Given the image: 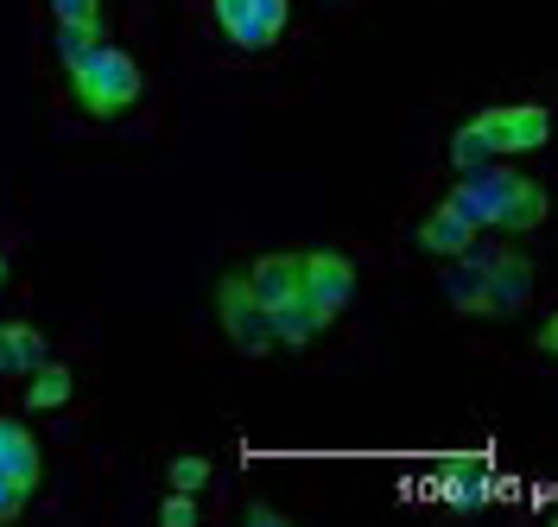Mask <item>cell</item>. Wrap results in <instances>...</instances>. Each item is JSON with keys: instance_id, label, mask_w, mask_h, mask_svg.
<instances>
[{"instance_id": "3957f363", "label": "cell", "mask_w": 558, "mask_h": 527, "mask_svg": "<svg viewBox=\"0 0 558 527\" xmlns=\"http://www.w3.org/2000/svg\"><path fill=\"white\" fill-rule=\"evenodd\" d=\"M209 7H216V26L229 33V45H242V51H267L292 13V0H209Z\"/></svg>"}, {"instance_id": "8992f818", "label": "cell", "mask_w": 558, "mask_h": 527, "mask_svg": "<svg viewBox=\"0 0 558 527\" xmlns=\"http://www.w3.org/2000/svg\"><path fill=\"white\" fill-rule=\"evenodd\" d=\"M247 280V292L274 312V306H286V299H299L305 292V254L299 248H279V254H260L254 267L242 274Z\"/></svg>"}, {"instance_id": "ba28073f", "label": "cell", "mask_w": 558, "mask_h": 527, "mask_svg": "<svg viewBox=\"0 0 558 527\" xmlns=\"http://www.w3.org/2000/svg\"><path fill=\"white\" fill-rule=\"evenodd\" d=\"M488 267V312H521L533 299V261L526 254H483Z\"/></svg>"}, {"instance_id": "7a4b0ae2", "label": "cell", "mask_w": 558, "mask_h": 527, "mask_svg": "<svg viewBox=\"0 0 558 527\" xmlns=\"http://www.w3.org/2000/svg\"><path fill=\"white\" fill-rule=\"evenodd\" d=\"M216 318H222L229 344H235L242 356H267L279 344V337H274V318H267V306L247 292L242 274H229V280L216 286Z\"/></svg>"}, {"instance_id": "7402d4cb", "label": "cell", "mask_w": 558, "mask_h": 527, "mask_svg": "<svg viewBox=\"0 0 558 527\" xmlns=\"http://www.w3.org/2000/svg\"><path fill=\"white\" fill-rule=\"evenodd\" d=\"M242 515H247V527H286V515L267 508V502H254V508H242Z\"/></svg>"}, {"instance_id": "30bf717a", "label": "cell", "mask_w": 558, "mask_h": 527, "mask_svg": "<svg viewBox=\"0 0 558 527\" xmlns=\"http://www.w3.org/2000/svg\"><path fill=\"white\" fill-rule=\"evenodd\" d=\"M539 223H546V184L508 178V191H501V204H495V229L521 236V229H539Z\"/></svg>"}, {"instance_id": "ffe728a7", "label": "cell", "mask_w": 558, "mask_h": 527, "mask_svg": "<svg viewBox=\"0 0 558 527\" xmlns=\"http://www.w3.org/2000/svg\"><path fill=\"white\" fill-rule=\"evenodd\" d=\"M51 13H58V26L64 20H102V0H51Z\"/></svg>"}, {"instance_id": "e0dca14e", "label": "cell", "mask_w": 558, "mask_h": 527, "mask_svg": "<svg viewBox=\"0 0 558 527\" xmlns=\"http://www.w3.org/2000/svg\"><path fill=\"white\" fill-rule=\"evenodd\" d=\"M451 166L457 172H483V166H495V146H488V134L476 128V121H463L451 134Z\"/></svg>"}, {"instance_id": "6da1fadb", "label": "cell", "mask_w": 558, "mask_h": 527, "mask_svg": "<svg viewBox=\"0 0 558 527\" xmlns=\"http://www.w3.org/2000/svg\"><path fill=\"white\" fill-rule=\"evenodd\" d=\"M70 89H76V103L89 108L96 121H114V115H128V108L140 103V64L128 51L102 45V51H89L83 64H70Z\"/></svg>"}, {"instance_id": "2e32d148", "label": "cell", "mask_w": 558, "mask_h": 527, "mask_svg": "<svg viewBox=\"0 0 558 527\" xmlns=\"http://www.w3.org/2000/svg\"><path fill=\"white\" fill-rule=\"evenodd\" d=\"M102 45H108V20H64V26H58V58H64V71L83 64L89 51H102Z\"/></svg>"}, {"instance_id": "277c9868", "label": "cell", "mask_w": 558, "mask_h": 527, "mask_svg": "<svg viewBox=\"0 0 558 527\" xmlns=\"http://www.w3.org/2000/svg\"><path fill=\"white\" fill-rule=\"evenodd\" d=\"M476 128L488 134L495 153H539L553 121H546V108H539V103H508V108H483V115H476Z\"/></svg>"}, {"instance_id": "d6986e66", "label": "cell", "mask_w": 558, "mask_h": 527, "mask_svg": "<svg viewBox=\"0 0 558 527\" xmlns=\"http://www.w3.org/2000/svg\"><path fill=\"white\" fill-rule=\"evenodd\" d=\"M159 522H166V527H191V522H197V495H191V490H172L166 502H159Z\"/></svg>"}, {"instance_id": "8fae6325", "label": "cell", "mask_w": 558, "mask_h": 527, "mask_svg": "<svg viewBox=\"0 0 558 527\" xmlns=\"http://www.w3.org/2000/svg\"><path fill=\"white\" fill-rule=\"evenodd\" d=\"M445 292H451L457 312H488V267L476 248L451 254V274H445Z\"/></svg>"}, {"instance_id": "5b68a950", "label": "cell", "mask_w": 558, "mask_h": 527, "mask_svg": "<svg viewBox=\"0 0 558 527\" xmlns=\"http://www.w3.org/2000/svg\"><path fill=\"white\" fill-rule=\"evenodd\" d=\"M305 299H312L324 318H337L355 299V267H349L337 248H312L305 254Z\"/></svg>"}, {"instance_id": "5bb4252c", "label": "cell", "mask_w": 558, "mask_h": 527, "mask_svg": "<svg viewBox=\"0 0 558 527\" xmlns=\"http://www.w3.org/2000/svg\"><path fill=\"white\" fill-rule=\"evenodd\" d=\"M267 318H274V337H279V344H312L317 331L330 324V318L317 312V306L305 299V292H299V299H286V306H274Z\"/></svg>"}, {"instance_id": "603a6c76", "label": "cell", "mask_w": 558, "mask_h": 527, "mask_svg": "<svg viewBox=\"0 0 558 527\" xmlns=\"http://www.w3.org/2000/svg\"><path fill=\"white\" fill-rule=\"evenodd\" d=\"M0 280H7V254H0Z\"/></svg>"}, {"instance_id": "ac0fdd59", "label": "cell", "mask_w": 558, "mask_h": 527, "mask_svg": "<svg viewBox=\"0 0 558 527\" xmlns=\"http://www.w3.org/2000/svg\"><path fill=\"white\" fill-rule=\"evenodd\" d=\"M209 483V457H197V452H184V457H172V490H204Z\"/></svg>"}, {"instance_id": "4fadbf2b", "label": "cell", "mask_w": 558, "mask_h": 527, "mask_svg": "<svg viewBox=\"0 0 558 527\" xmlns=\"http://www.w3.org/2000/svg\"><path fill=\"white\" fill-rule=\"evenodd\" d=\"M38 362H51V350L33 324H0V375H33Z\"/></svg>"}, {"instance_id": "52a82bcc", "label": "cell", "mask_w": 558, "mask_h": 527, "mask_svg": "<svg viewBox=\"0 0 558 527\" xmlns=\"http://www.w3.org/2000/svg\"><path fill=\"white\" fill-rule=\"evenodd\" d=\"M508 166H483V172H463V184H457L451 197H445V204H451L457 216H463V223H470V229H488V223H495V204H501V191H508Z\"/></svg>"}, {"instance_id": "7c38bea8", "label": "cell", "mask_w": 558, "mask_h": 527, "mask_svg": "<svg viewBox=\"0 0 558 527\" xmlns=\"http://www.w3.org/2000/svg\"><path fill=\"white\" fill-rule=\"evenodd\" d=\"M470 242H476V229H470L451 204H438V211L418 223V248H425V254H445V261H451V254H463Z\"/></svg>"}, {"instance_id": "9c48e42d", "label": "cell", "mask_w": 558, "mask_h": 527, "mask_svg": "<svg viewBox=\"0 0 558 527\" xmlns=\"http://www.w3.org/2000/svg\"><path fill=\"white\" fill-rule=\"evenodd\" d=\"M38 470H45V464H38V439L20 420H0V477L33 495L38 490Z\"/></svg>"}, {"instance_id": "44dd1931", "label": "cell", "mask_w": 558, "mask_h": 527, "mask_svg": "<svg viewBox=\"0 0 558 527\" xmlns=\"http://www.w3.org/2000/svg\"><path fill=\"white\" fill-rule=\"evenodd\" d=\"M20 515H26V490L0 477V522H20Z\"/></svg>"}, {"instance_id": "9a60e30c", "label": "cell", "mask_w": 558, "mask_h": 527, "mask_svg": "<svg viewBox=\"0 0 558 527\" xmlns=\"http://www.w3.org/2000/svg\"><path fill=\"white\" fill-rule=\"evenodd\" d=\"M70 387H76V375H70L64 362H38L33 382H26V407H33V414H51V407L70 400Z\"/></svg>"}]
</instances>
